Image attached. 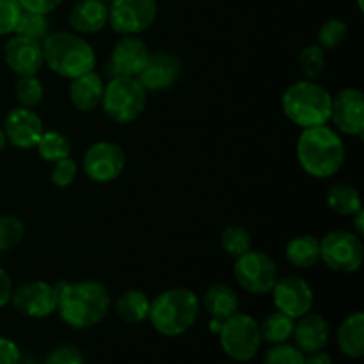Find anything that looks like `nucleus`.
I'll use <instances>...</instances> for the list:
<instances>
[{"instance_id":"obj_1","label":"nucleus","mask_w":364,"mask_h":364,"mask_svg":"<svg viewBox=\"0 0 364 364\" xmlns=\"http://www.w3.org/2000/svg\"><path fill=\"white\" fill-rule=\"evenodd\" d=\"M55 288L57 313L60 320L73 329L82 331L98 326L109 313V290L100 281H60Z\"/></svg>"},{"instance_id":"obj_2","label":"nucleus","mask_w":364,"mask_h":364,"mask_svg":"<svg viewBox=\"0 0 364 364\" xmlns=\"http://www.w3.org/2000/svg\"><path fill=\"white\" fill-rule=\"evenodd\" d=\"M297 160L313 178H333L345 164V142L329 124L302 128L297 139Z\"/></svg>"},{"instance_id":"obj_3","label":"nucleus","mask_w":364,"mask_h":364,"mask_svg":"<svg viewBox=\"0 0 364 364\" xmlns=\"http://www.w3.org/2000/svg\"><path fill=\"white\" fill-rule=\"evenodd\" d=\"M201 313L198 294L188 288H171L156 295L149 306L148 320L166 338H176L194 327Z\"/></svg>"},{"instance_id":"obj_4","label":"nucleus","mask_w":364,"mask_h":364,"mask_svg":"<svg viewBox=\"0 0 364 364\" xmlns=\"http://www.w3.org/2000/svg\"><path fill=\"white\" fill-rule=\"evenodd\" d=\"M45 64L63 78L80 77L96 66V53L91 43L77 32H50L41 41Z\"/></svg>"},{"instance_id":"obj_5","label":"nucleus","mask_w":364,"mask_h":364,"mask_svg":"<svg viewBox=\"0 0 364 364\" xmlns=\"http://www.w3.org/2000/svg\"><path fill=\"white\" fill-rule=\"evenodd\" d=\"M281 107L284 116L299 128L320 127L329 123L333 95L316 80L302 78L284 89Z\"/></svg>"},{"instance_id":"obj_6","label":"nucleus","mask_w":364,"mask_h":364,"mask_svg":"<svg viewBox=\"0 0 364 364\" xmlns=\"http://www.w3.org/2000/svg\"><path fill=\"white\" fill-rule=\"evenodd\" d=\"M148 91L135 77H112L105 82L102 96L103 114L117 124H128L137 119L146 109Z\"/></svg>"},{"instance_id":"obj_7","label":"nucleus","mask_w":364,"mask_h":364,"mask_svg":"<svg viewBox=\"0 0 364 364\" xmlns=\"http://www.w3.org/2000/svg\"><path fill=\"white\" fill-rule=\"evenodd\" d=\"M220 347L233 361L247 363L258 355L262 348L259 323L247 313H235L223 322L219 331Z\"/></svg>"},{"instance_id":"obj_8","label":"nucleus","mask_w":364,"mask_h":364,"mask_svg":"<svg viewBox=\"0 0 364 364\" xmlns=\"http://www.w3.org/2000/svg\"><path fill=\"white\" fill-rule=\"evenodd\" d=\"M320 262L333 272L354 274L363 267L364 244L354 231L334 230L320 240Z\"/></svg>"},{"instance_id":"obj_9","label":"nucleus","mask_w":364,"mask_h":364,"mask_svg":"<svg viewBox=\"0 0 364 364\" xmlns=\"http://www.w3.org/2000/svg\"><path fill=\"white\" fill-rule=\"evenodd\" d=\"M233 276L244 291L251 295H265L270 294L279 272L276 262L269 255L251 249L235 258Z\"/></svg>"},{"instance_id":"obj_10","label":"nucleus","mask_w":364,"mask_h":364,"mask_svg":"<svg viewBox=\"0 0 364 364\" xmlns=\"http://www.w3.org/2000/svg\"><path fill=\"white\" fill-rule=\"evenodd\" d=\"M156 0H112L109 4V25L119 36H139L156 20Z\"/></svg>"},{"instance_id":"obj_11","label":"nucleus","mask_w":364,"mask_h":364,"mask_svg":"<svg viewBox=\"0 0 364 364\" xmlns=\"http://www.w3.org/2000/svg\"><path fill=\"white\" fill-rule=\"evenodd\" d=\"M127 167V155L116 142L98 141L89 146L82 159L85 176L96 183H110L123 174Z\"/></svg>"},{"instance_id":"obj_12","label":"nucleus","mask_w":364,"mask_h":364,"mask_svg":"<svg viewBox=\"0 0 364 364\" xmlns=\"http://www.w3.org/2000/svg\"><path fill=\"white\" fill-rule=\"evenodd\" d=\"M11 304L27 318H46L57 311V288L41 279L27 281L13 288Z\"/></svg>"},{"instance_id":"obj_13","label":"nucleus","mask_w":364,"mask_h":364,"mask_svg":"<svg viewBox=\"0 0 364 364\" xmlns=\"http://www.w3.org/2000/svg\"><path fill=\"white\" fill-rule=\"evenodd\" d=\"M270 294H272V302L277 311L284 313L294 320L311 311L315 304L311 284L301 276L277 277Z\"/></svg>"},{"instance_id":"obj_14","label":"nucleus","mask_w":364,"mask_h":364,"mask_svg":"<svg viewBox=\"0 0 364 364\" xmlns=\"http://www.w3.org/2000/svg\"><path fill=\"white\" fill-rule=\"evenodd\" d=\"M331 123L338 134L361 137L364 134V96L359 89L345 87L333 96Z\"/></svg>"},{"instance_id":"obj_15","label":"nucleus","mask_w":364,"mask_h":364,"mask_svg":"<svg viewBox=\"0 0 364 364\" xmlns=\"http://www.w3.org/2000/svg\"><path fill=\"white\" fill-rule=\"evenodd\" d=\"M149 48L139 36H121L110 52L105 73L112 77H135L141 75L149 59Z\"/></svg>"},{"instance_id":"obj_16","label":"nucleus","mask_w":364,"mask_h":364,"mask_svg":"<svg viewBox=\"0 0 364 364\" xmlns=\"http://www.w3.org/2000/svg\"><path fill=\"white\" fill-rule=\"evenodd\" d=\"M2 130L11 146L18 149H32L38 146L45 124L34 109L18 105L6 114Z\"/></svg>"},{"instance_id":"obj_17","label":"nucleus","mask_w":364,"mask_h":364,"mask_svg":"<svg viewBox=\"0 0 364 364\" xmlns=\"http://www.w3.org/2000/svg\"><path fill=\"white\" fill-rule=\"evenodd\" d=\"M4 60L6 66L18 77L38 75L39 70L45 66L41 43L14 34L4 45Z\"/></svg>"},{"instance_id":"obj_18","label":"nucleus","mask_w":364,"mask_h":364,"mask_svg":"<svg viewBox=\"0 0 364 364\" xmlns=\"http://www.w3.org/2000/svg\"><path fill=\"white\" fill-rule=\"evenodd\" d=\"M181 75V60L173 52L159 50L149 53L144 70L139 75V82L146 91H164L176 84Z\"/></svg>"},{"instance_id":"obj_19","label":"nucleus","mask_w":364,"mask_h":364,"mask_svg":"<svg viewBox=\"0 0 364 364\" xmlns=\"http://www.w3.org/2000/svg\"><path fill=\"white\" fill-rule=\"evenodd\" d=\"M291 338L295 340V347L304 354L323 350L331 338L329 322L318 313H306L304 316L295 320Z\"/></svg>"},{"instance_id":"obj_20","label":"nucleus","mask_w":364,"mask_h":364,"mask_svg":"<svg viewBox=\"0 0 364 364\" xmlns=\"http://www.w3.org/2000/svg\"><path fill=\"white\" fill-rule=\"evenodd\" d=\"M70 25L80 36L98 34L109 25V4L100 0H78L70 11Z\"/></svg>"},{"instance_id":"obj_21","label":"nucleus","mask_w":364,"mask_h":364,"mask_svg":"<svg viewBox=\"0 0 364 364\" xmlns=\"http://www.w3.org/2000/svg\"><path fill=\"white\" fill-rule=\"evenodd\" d=\"M105 80L95 70L73 78L70 84V102L78 112H91L100 107Z\"/></svg>"},{"instance_id":"obj_22","label":"nucleus","mask_w":364,"mask_h":364,"mask_svg":"<svg viewBox=\"0 0 364 364\" xmlns=\"http://www.w3.org/2000/svg\"><path fill=\"white\" fill-rule=\"evenodd\" d=\"M199 301H201V309H205L212 318L217 320L230 318L238 311V306H240L237 291L226 283L210 284Z\"/></svg>"},{"instance_id":"obj_23","label":"nucleus","mask_w":364,"mask_h":364,"mask_svg":"<svg viewBox=\"0 0 364 364\" xmlns=\"http://www.w3.org/2000/svg\"><path fill=\"white\" fill-rule=\"evenodd\" d=\"M338 348L350 359L364 355V313L355 311L341 322L338 329Z\"/></svg>"},{"instance_id":"obj_24","label":"nucleus","mask_w":364,"mask_h":364,"mask_svg":"<svg viewBox=\"0 0 364 364\" xmlns=\"http://www.w3.org/2000/svg\"><path fill=\"white\" fill-rule=\"evenodd\" d=\"M284 256L295 269H313L320 263V238L313 237V235L294 237L287 244Z\"/></svg>"},{"instance_id":"obj_25","label":"nucleus","mask_w":364,"mask_h":364,"mask_svg":"<svg viewBox=\"0 0 364 364\" xmlns=\"http://www.w3.org/2000/svg\"><path fill=\"white\" fill-rule=\"evenodd\" d=\"M149 301L148 295L142 290H127L121 294L116 301V313L123 322L127 323H142L148 320L149 315Z\"/></svg>"},{"instance_id":"obj_26","label":"nucleus","mask_w":364,"mask_h":364,"mask_svg":"<svg viewBox=\"0 0 364 364\" xmlns=\"http://www.w3.org/2000/svg\"><path fill=\"white\" fill-rule=\"evenodd\" d=\"M327 206L334 213L343 217H352L358 210L363 208L361 194L350 183H334L327 191Z\"/></svg>"},{"instance_id":"obj_27","label":"nucleus","mask_w":364,"mask_h":364,"mask_svg":"<svg viewBox=\"0 0 364 364\" xmlns=\"http://www.w3.org/2000/svg\"><path fill=\"white\" fill-rule=\"evenodd\" d=\"M259 323V333H262V340L267 341L270 345H277V343H287L288 340L294 334V327H295V320L290 318L288 315L281 311H274L267 316L263 322Z\"/></svg>"},{"instance_id":"obj_28","label":"nucleus","mask_w":364,"mask_h":364,"mask_svg":"<svg viewBox=\"0 0 364 364\" xmlns=\"http://www.w3.org/2000/svg\"><path fill=\"white\" fill-rule=\"evenodd\" d=\"M36 148H38L39 156L50 164L68 159V156H71V151H73V144H71L70 137L59 130L43 132Z\"/></svg>"},{"instance_id":"obj_29","label":"nucleus","mask_w":364,"mask_h":364,"mask_svg":"<svg viewBox=\"0 0 364 364\" xmlns=\"http://www.w3.org/2000/svg\"><path fill=\"white\" fill-rule=\"evenodd\" d=\"M220 245H223L224 252L231 258H238V256L245 255L252 249V237L244 226L238 224H231L226 230L220 233Z\"/></svg>"},{"instance_id":"obj_30","label":"nucleus","mask_w":364,"mask_h":364,"mask_svg":"<svg viewBox=\"0 0 364 364\" xmlns=\"http://www.w3.org/2000/svg\"><path fill=\"white\" fill-rule=\"evenodd\" d=\"M14 96H16V102L20 107L36 109L43 102V96H45L43 82L39 80L38 75L18 77L16 85H14Z\"/></svg>"},{"instance_id":"obj_31","label":"nucleus","mask_w":364,"mask_h":364,"mask_svg":"<svg viewBox=\"0 0 364 364\" xmlns=\"http://www.w3.org/2000/svg\"><path fill=\"white\" fill-rule=\"evenodd\" d=\"M299 68L306 80H318L326 71V50L318 43L304 46L299 53Z\"/></svg>"},{"instance_id":"obj_32","label":"nucleus","mask_w":364,"mask_h":364,"mask_svg":"<svg viewBox=\"0 0 364 364\" xmlns=\"http://www.w3.org/2000/svg\"><path fill=\"white\" fill-rule=\"evenodd\" d=\"M14 34L23 36V38L34 39V41L41 43L46 36L50 34V21L48 14L31 13V11H23L18 20Z\"/></svg>"},{"instance_id":"obj_33","label":"nucleus","mask_w":364,"mask_h":364,"mask_svg":"<svg viewBox=\"0 0 364 364\" xmlns=\"http://www.w3.org/2000/svg\"><path fill=\"white\" fill-rule=\"evenodd\" d=\"M25 237V224L16 215L0 217V252L16 247Z\"/></svg>"},{"instance_id":"obj_34","label":"nucleus","mask_w":364,"mask_h":364,"mask_svg":"<svg viewBox=\"0 0 364 364\" xmlns=\"http://www.w3.org/2000/svg\"><path fill=\"white\" fill-rule=\"evenodd\" d=\"M348 27L343 20L340 18H331L326 23H322V27L318 28V34H316V39H318V45L322 46L323 50H334L340 45H343V41L347 39Z\"/></svg>"},{"instance_id":"obj_35","label":"nucleus","mask_w":364,"mask_h":364,"mask_svg":"<svg viewBox=\"0 0 364 364\" xmlns=\"http://www.w3.org/2000/svg\"><path fill=\"white\" fill-rule=\"evenodd\" d=\"M262 364H304V352L291 343L272 345L265 352Z\"/></svg>"},{"instance_id":"obj_36","label":"nucleus","mask_w":364,"mask_h":364,"mask_svg":"<svg viewBox=\"0 0 364 364\" xmlns=\"http://www.w3.org/2000/svg\"><path fill=\"white\" fill-rule=\"evenodd\" d=\"M77 174H78L77 162H75L71 156H68V159L53 162L52 173H50V181H52L55 187L66 188L73 183L75 178H77Z\"/></svg>"},{"instance_id":"obj_37","label":"nucleus","mask_w":364,"mask_h":364,"mask_svg":"<svg viewBox=\"0 0 364 364\" xmlns=\"http://www.w3.org/2000/svg\"><path fill=\"white\" fill-rule=\"evenodd\" d=\"M21 13L23 9L18 0H0V36L14 34Z\"/></svg>"},{"instance_id":"obj_38","label":"nucleus","mask_w":364,"mask_h":364,"mask_svg":"<svg viewBox=\"0 0 364 364\" xmlns=\"http://www.w3.org/2000/svg\"><path fill=\"white\" fill-rule=\"evenodd\" d=\"M43 364H85V359L73 345H60L46 355Z\"/></svg>"},{"instance_id":"obj_39","label":"nucleus","mask_w":364,"mask_h":364,"mask_svg":"<svg viewBox=\"0 0 364 364\" xmlns=\"http://www.w3.org/2000/svg\"><path fill=\"white\" fill-rule=\"evenodd\" d=\"M21 352L9 338L0 336V364H20Z\"/></svg>"},{"instance_id":"obj_40","label":"nucleus","mask_w":364,"mask_h":364,"mask_svg":"<svg viewBox=\"0 0 364 364\" xmlns=\"http://www.w3.org/2000/svg\"><path fill=\"white\" fill-rule=\"evenodd\" d=\"M23 11H31V13L39 14H50L55 11L64 0H18Z\"/></svg>"},{"instance_id":"obj_41","label":"nucleus","mask_w":364,"mask_h":364,"mask_svg":"<svg viewBox=\"0 0 364 364\" xmlns=\"http://www.w3.org/2000/svg\"><path fill=\"white\" fill-rule=\"evenodd\" d=\"M13 279L9 274L4 269H0V308L7 306L11 302V295H13Z\"/></svg>"},{"instance_id":"obj_42","label":"nucleus","mask_w":364,"mask_h":364,"mask_svg":"<svg viewBox=\"0 0 364 364\" xmlns=\"http://www.w3.org/2000/svg\"><path fill=\"white\" fill-rule=\"evenodd\" d=\"M304 364H333V358L323 350L304 354Z\"/></svg>"},{"instance_id":"obj_43","label":"nucleus","mask_w":364,"mask_h":364,"mask_svg":"<svg viewBox=\"0 0 364 364\" xmlns=\"http://www.w3.org/2000/svg\"><path fill=\"white\" fill-rule=\"evenodd\" d=\"M352 219H354V233L358 235V237L363 238L364 235V210H358V212L352 215Z\"/></svg>"},{"instance_id":"obj_44","label":"nucleus","mask_w":364,"mask_h":364,"mask_svg":"<svg viewBox=\"0 0 364 364\" xmlns=\"http://www.w3.org/2000/svg\"><path fill=\"white\" fill-rule=\"evenodd\" d=\"M6 144H7V139H6V134H4L2 127H0V153H2V151H4V148H6Z\"/></svg>"},{"instance_id":"obj_45","label":"nucleus","mask_w":364,"mask_h":364,"mask_svg":"<svg viewBox=\"0 0 364 364\" xmlns=\"http://www.w3.org/2000/svg\"><path fill=\"white\" fill-rule=\"evenodd\" d=\"M358 6H359V9H364V6H363V0H358Z\"/></svg>"},{"instance_id":"obj_46","label":"nucleus","mask_w":364,"mask_h":364,"mask_svg":"<svg viewBox=\"0 0 364 364\" xmlns=\"http://www.w3.org/2000/svg\"><path fill=\"white\" fill-rule=\"evenodd\" d=\"M100 2H105V4H110V2H112V0H100Z\"/></svg>"}]
</instances>
